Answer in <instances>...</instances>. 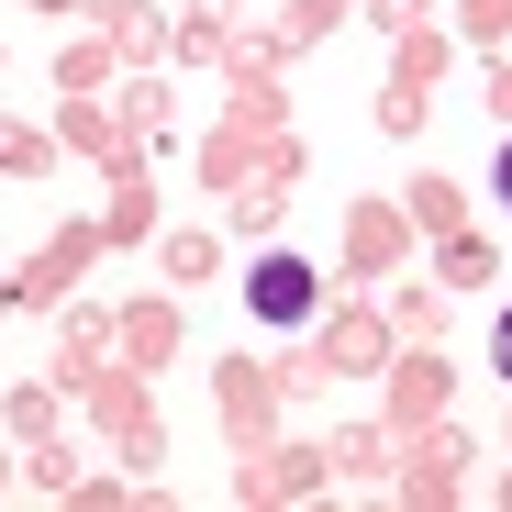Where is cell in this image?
<instances>
[{"instance_id": "cell-1", "label": "cell", "mask_w": 512, "mask_h": 512, "mask_svg": "<svg viewBox=\"0 0 512 512\" xmlns=\"http://www.w3.org/2000/svg\"><path fill=\"white\" fill-rule=\"evenodd\" d=\"M256 312H268V323H301L312 312V268H301V256H268V268H256Z\"/></svg>"}, {"instance_id": "cell-2", "label": "cell", "mask_w": 512, "mask_h": 512, "mask_svg": "<svg viewBox=\"0 0 512 512\" xmlns=\"http://www.w3.org/2000/svg\"><path fill=\"white\" fill-rule=\"evenodd\" d=\"M501 368H512V312H501Z\"/></svg>"}, {"instance_id": "cell-3", "label": "cell", "mask_w": 512, "mask_h": 512, "mask_svg": "<svg viewBox=\"0 0 512 512\" xmlns=\"http://www.w3.org/2000/svg\"><path fill=\"white\" fill-rule=\"evenodd\" d=\"M501 190H512V145H501Z\"/></svg>"}]
</instances>
